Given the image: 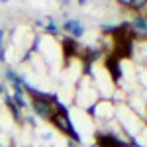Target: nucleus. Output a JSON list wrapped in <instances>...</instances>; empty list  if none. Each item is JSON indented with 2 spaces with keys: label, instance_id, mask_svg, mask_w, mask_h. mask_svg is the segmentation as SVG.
<instances>
[{
  "label": "nucleus",
  "instance_id": "nucleus-1",
  "mask_svg": "<svg viewBox=\"0 0 147 147\" xmlns=\"http://www.w3.org/2000/svg\"><path fill=\"white\" fill-rule=\"evenodd\" d=\"M96 143H98V147H127L124 141L116 139L114 136H102V134L96 136Z\"/></svg>",
  "mask_w": 147,
  "mask_h": 147
},
{
  "label": "nucleus",
  "instance_id": "nucleus-2",
  "mask_svg": "<svg viewBox=\"0 0 147 147\" xmlns=\"http://www.w3.org/2000/svg\"><path fill=\"white\" fill-rule=\"evenodd\" d=\"M65 30H69L73 35H82V24L80 22H77V20H71V22H67L65 24Z\"/></svg>",
  "mask_w": 147,
  "mask_h": 147
}]
</instances>
